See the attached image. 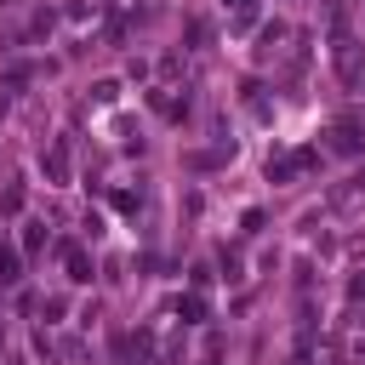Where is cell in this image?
<instances>
[{
    "mask_svg": "<svg viewBox=\"0 0 365 365\" xmlns=\"http://www.w3.org/2000/svg\"><path fill=\"white\" fill-rule=\"evenodd\" d=\"M331 148H336V154H359V148H365L359 125H336V131H331Z\"/></svg>",
    "mask_w": 365,
    "mask_h": 365,
    "instance_id": "cell-1",
    "label": "cell"
},
{
    "mask_svg": "<svg viewBox=\"0 0 365 365\" xmlns=\"http://www.w3.org/2000/svg\"><path fill=\"white\" fill-rule=\"evenodd\" d=\"M63 262H68V279H91V262L80 245H63Z\"/></svg>",
    "mask_w": 365,
    "mask_h": 365,
    "instance_id": "cell-2",
    "label": "cell"
},
{
    "mask_svg": "<svg viewBox=\"0 0 365 365\" xmlns=\"http://www.w3.org/2000/svg\"><path fill=\"white\" fill-rule=\"evenodd\" d=\"M46 165H51V177H57V182L68 177V154H63V148H51V160H46Z\"/></svg>",
    "mask_w": 365,
    "mask_h": 365,
    "instance_id": "cell-3",
    "label": "cell"
},
{
    "mask_svg": "<svg viewBox=\"0 0 365 365\" xmlns=\"http://www.w3.org/2000/svg\"><path fill=\"white\" fill-rule=\"evenodd\" d=\"M11 279H17V257H11V251H0V285H11Z\"/></svg>",
    "mask_w": 365,
    "mask_h": 365,
    "instance_id": "cell-4",
    "label": "cell"
},
{
    "mask_svg": "<svg viewBox=\"0 0 365 365\" xmlns=\"http://www.w3.org/2000/svg\"><path fill=\"white\" fill-rule=\"evenodd\" d=\"M177 314H188V319H200V314H205V302H200V297H182V302H177Z\"/></svg>",
    "mask_w": 365,
    "mask_h": 365,
    "instance_id": "cell-5",
    "label": "cell"
}]
</instances>
